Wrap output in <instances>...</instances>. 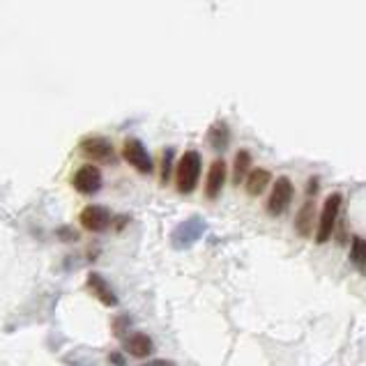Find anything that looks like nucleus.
<instances>
[{
	"mask_svg": "<svg viewBox=\"0 0 366 366\" xmlns=\"http://www.w3.org/2000/svg\"><path fill=\"white\" fill-rule=\"evenodd\" d=\"M201 171H203V157L198 150H187L182 154V159L175 166V184L180 194H192L198 180H201Z\"/></svg>",
	"mask_w": 366,
	"mask_h": 366,
	"instance_id": "f257e3e1",
	"label": "nucleus"
},
{
	"mask_svg": "<svg viewBox=\"0 0 366 366\" xmlns=\"http://www.w3.org/2000/svg\"><path fill=\"white\" fill-rule=\"evenodd\" d=\"M341 205H343V196L339 192H334L325 198L322 210H320V219H318V228H316V244H325L334 235V231H337Z\"/></svg>",
	"mask_w": 366,
	"mask_h": 366,
	"instance_id": "f03ea898",
	"label": "nucleus"
},
{
	"mask_svg": "<svg viewBox=\"0 0 366 366\" xmlns=\"http://www.w3.org/2000/svg\"><path fill=\"white\" fill-rule=\"evenodd\" d=\"M292 198H295V184H292V180L286 175L279 177V180L274 182V187H272L269 198H267V205H265L267 214L269 217H281L290 207Z\"/></svg>",
	"mask_w": 366,
	"mask_h": 366,
	"instance_id": "7ed1b4c3",
	"label": "nucleus"
},
{
	"mask_svg": "<svg viewBox=\"0 0 366 366\" xmlns=\"http://www.w3.org/2000/svg\"><path fill=\"white\" fill-rule=\"evenodd\" d=\"M122 157L132 169H136L141 175H150L154 171V164H152V157L150 152L145 150V145L139 139H127L122 145Z\"/></svg>",
	"mask_w": 366,
	"mask_h": 366,
	"instance_id": "20e7f679",
	"label": "nucleus"
},
{
	"mask_svg": "<svg viewBox=\"0 0 366 366\" xmlns=\"http://www.w3.org/2000/svg\"><path fill=\"white\" fill-rule=\"evenodd\" d=\"M205 228H207L205 219H201V217H192V219H187V222H182L180 226L175 228L173 235H171V242H173L175 249H187V247L196 244L198 239L203 237Z\"/></svg>",
	"mask_w": 366,
	"mask_h": 366,
	"instance_id": "39448f33",
	"label": "nucleus"
},
{
	"mask_svg": "<svg viewBox=\"0 0 366 366\" xmlns=\"http://www.w3.org/2000/svg\"><path fill=\"white\" fill-rule=\"evenodd\" d=\"M102 171L97 169L95 164H83L81 169L74 173V177H71V184H74V189L83 196H92L97 194L102 189Z\"/></svg>",
	"mask_w": 366,
	"mask_h": 366,
	"instance_id": "423d86ee",
	"label": "nucleus"
},
{
	"mask_svg": "<svg viewBox=\"0 0 366 366\" xmlns=\"http://www.w3.org/2000/svg\"><path fill=\"white\" fill-rule=\"evenodd\" d=\"M81 152L92 162H102V164L116 162V152H113L111 141L102 139V136H88V139H83L81 141Z\"/></svg>",
	"mask_w": 366,
	"mask_h": 366,
	"instance_id": "0eeeda50",
	"label": "nucleus"
},
{
	"mask_svg": "<svg viewBox=\"0 0 366 366\" xmlns=\"http://www.w3.org/2000/svg\"><path fill=\"white\" fill-rule=\"evenodd\" d=\"M81 226L90 233H104L111 226V212L104 205H88L79 217Z\"/></svg>",
	"mask_w": 366,
	"mask_h": 366,
	"instance_id": "6e6552de",
	"label": "nucleus"
},
{
	"mask_svg": "<svg viewBox=\"0 0 366 366\" xmlns=\"http://www.w3.org/2000/svg\"><path fill=\"white\" fill-rule=\"evenodd\" d=\"M226 177H228V166L224 159H214L210 164V169H207V175H205V198H219V194L224 192L226 187Z\"/></svg>",
	"mask_w": 366,
	"mask_h": 366,
	"instance_id": "1a4fd4ad",
	"label": "nucleus"
},
{
	"mask_svg": "<svg viewBox=\"0 0 366 366\" xmlns=\"http://www.w3.org/2000/svg\"><path fill=\"white\" fill-rule=\"evenodd\" d=\"M316 228H318V222H316V203H313V198H307L305 205L300 207L297 217H295V233L300 237H311Z\"/></svg>",
	"mask_w": 366,
	"mask_h": 366,
	"instance_id": "9d476101",
	"label": "nucleus"
},
{
	"mask_svg": "<svg viewBox=\"0 0 366 366\" xmlns=\"http://www.w3.org/2000/svg\"><path fill=\"white\" fill-rule=\"evenodd\" d=\"M86 286L104 307H116L118 305V297H116V292H113V288L109 286V281L104 279L102 274H97V272H90Z\"/></svg>",
	"mask_w": 366,
	"mask_h": 366,
	"instance_id": "9b49d317",
	"label": "nucleus"
},
{
	"mask_svg": "<svg viewBox=\"0 0 366 366\" xmlns=\"http://www.w3.org/2000/svg\"><path fill=\"white\" fill-rule=\"evenodd\" d=\"M124 350H127L132 357H139V360H145L150 357L154 352V343L148 334L143 332H132L127 339H124Z\"/></svg>",
	"mask_w": 366,
	"mask_h": 366,
	"instance_id": "f8f14e48",
	"label": "nucleus"
},
{
	"mask_svg": "<svg viewBox=\"0 0 366 366\" xmlns=\"http://www.w3.org/2000/svg\"><path fill=\"white\" fill-rule=\"evenodd\" d=\"M269 182H272V173L267 169H251L249 177L244 180V189H247L249 196L256 198V196H260L267 189Z\"/></svg>",
	"mask_w": 366,
	"mask_h": 366,
	"instance_id": "ddd939ff",
	"label": "nucleus"
},
{
	"mask_svg": "<svg viewBox=\"0 0 366 366\" xmlns=\"http://www.w3.org/2000/svg\"><path fill=\"white\" fill-rule=\"evenodd\" d=\"M207 143H210L214 150H226L228 143H231V129H228V124L214 122L210 132H207Z\"/></svg>",
	"mask_w": 366,
	"mask_h": 366,
	"instance_id": "4468645a",
	"label": "nucleus"
},
{
	"mask_svg": "<svg viewBox=\"0 0 366 366\" xmlns=\"http://www.w3.org/2000/svg\"><path fill=\"white\" fill-rule=\"evenodd\" d=\"M251 173V152L249 150H239L235 154V162H233V182L239 187L242 180H247Z\"/></svg>",
	"mask_w": 366,
	"mask_h": 366,
	"instance_id": "2eb2a0df",
	"label": "nucleus"
},
{
	"mask_svg": "<svg viewBox=\"0 0 366 366\" xmlns=\"http://www.w3.org/2000/svg\"><path fill=\"white\" fill-rule=\"evenodd\" d=\"M350 263L360 269L366 267V239L364 237L350 239Z\"/></svg>",
	"mask_w": 366,
	"mask_h": 366,
	"instance_id": "dca6fc26",
	"label": "nucleus"
},
{
	"mask_svg": "<svg viewBox=\"0 0 366 366\" xmlns=\"http://www.w3.org/2000/svg\"><path fill=\"white\" fill-rule=\"evenodd\" d=\"M171 169H173V150H166L164 152V159H162V182L164 184L169 182Z\"/></svg>",
	"mask_w": 366,
	"mask_h": 366,
	"instance_id": "f3484780",
	"label": "nucleus"
},
{
	"mask_svg": "<svg viewBox=\"0 0 366 366\" xmlns=\"http://www.w3.org/2000/svg\"><path fill=\"white\" fill-rule=\"evenodd\" d=\"M141 366H177V364L171 362V360H150V362H145Z\"/></svg>",
	"mask_w": 366,
	"mask_h": 366,
	"instance_id": "a211bd4d",
	"label": "nucleus"
},
{
	"mask_svg": "<svg viewBox=\"0 0 366 366\" xmlns=\"http://www.w3.org/2000/svg\"><path fill=\"white\" fill-rule=\"evenodd\" d=\"M307 194H309V198H313V194H318V177H311V180H309Z\"/></svg>",
	"mask_w": 366,
	"mask_h": 366,
	"instance_id": "6ab92c4d",
	"label": "nucleus"
},
{
	"mask_svg": "<svg viewBox=\"0 0 366 366\" xmlns=\"http://www.w3.org/2000/svg\"><path fill=\"white\" fill-rule=\"evenodd\" d=\"M109 360H111V364H116V366H124V362H122V357H120L118 352H113Z\"/></svg>",
	"mask_w": 366,
	"mask_h": 366,
	"instance_id": "aec40b11",
	"label": "nucleus"
}]
</instances>
